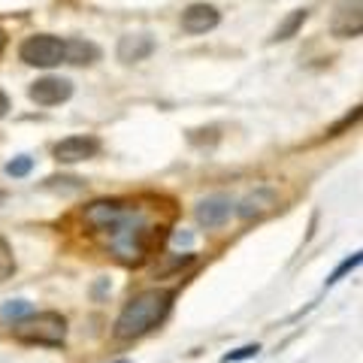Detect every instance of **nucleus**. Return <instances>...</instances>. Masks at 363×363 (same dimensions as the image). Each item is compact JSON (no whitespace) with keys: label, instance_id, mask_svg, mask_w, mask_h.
<instances>
[{"label":"nucleus","instance_id":"obj_2","mask_svg":"<svg viewBox=\"0 0 363 363\" xmlns=\"http://www.w3.org/2000/svg\"><path fill=\"white\" fill-rule=\"evenodd\" d=\"M173 300L176 294L169 288H145L140 294H133L118 312L116 324H112V339L130 342V339L152 333L157 324H164V318L173 309Z\"/></svg>","mask_w":363,"mask_h":363},{"label":"nucleus","instance_id":"obj_15","mask_svg":"<svg viewBox=\"0 0 363 363\" xmlns=\"http://www.w3.org/2000/svg\"><path fill=\"white\" fill-rule=\"evenodd\" d=\"M4 169H6V176H9V179H25L30 169H33V157L18 155V157H13V161H9Z\"/></svg>","mask_w":363,"mask_h":363},{"label":"nucleus","instance_id":"obj_3","mask_svg":"<svg viewBox=\"0 0 363 363\" xmlns=\"http://www.w3.org/2000/svg\"><path fill=\"white\" fill-rule=\"evenodd\" d=\"M13 339L21 345L61 348L67 339V318L61 312H30L13 324Z\"/></svg>","mask_w":363,"mask_h":363},{"label":"nucleus","instance_id":"obj_23","mask_svg":"<svg viewBox=\"0 0 363 363\" xmlns=\"http://www.w3.org/2000/svg\"><path fill=\"white\" fill-rule=\"evenodd\" d=\"M116 363H130V360H116Z\"/></svg>","mask_w":363,"mask_h":363},{"label":"nucleus","instance_id":"obj_19","mask_svg":"<svg viewBox=\"0 0 363 363\" xmlns=\"http://www.w3.org/2000/svg\"><path fill=\"white\" fill-rule=\"evenodd\" d=\"M257 351H260V345L255 342V345H242V348H236V351H227V354L221 357V363H240V360H252V357H257Z\"/></svg>","mask_w":363,"mask_h":363},{"label":"nucleus","instance_id":"obj_16","mask_svg":"<svg viewBox=\"0 0 363 363\" xmlns=\"http://www.w3.org/2000/svg\"><path fill=\"white\" fill-rule=\"evenodd\" d=\"M360 260H363V255H360V252H354V255H351V257H345V260H342V264H339V267L333 269V276H330V279H327V285H336V281H342V279L348 276V272H354V269L360 267Z\"/></svg>","mask_w":363,"mask_h":363},{"label":"nucleus","instance_id":"obj_8","mask_svg":"<svg viewBox=\"0 0 363 363\" xmlns=\"http://www.w3.org/2000/svg\"><path fill=\"white\" fill-rule=\"evenodd\" d=\"M221 25V13L212 4H191L182 9V30L191 33V37H200V33H209Z\"/></svg>","mask_w":363,"mask_h":363},{"label":"nucleus","instance_id":"obj_18","mask_svg":"<svg viewBox=\"0 0 363 363\" xmlns=\"http://www.w3.org/2000/svg\"><path fill=\"white\" fill-rule=\"evenodd\" d=\"M33 309H30V303L28 300H9V303H4V309H0V315L4 318H25V315H30Z\"/></svg>","mask_w":363,"mask_h":363},{"label":"nucleus","instance_id":"obj_14","mask_svg":"<svg viewBox=\"0 0 363 363\" xmlns=\"http://www.w3.org/2000/svg\"><path fill=\"white\" fill-rule=\"evenodd\" d=\"M13 272H16V255H13V248H9V242L0 236V285H4L6 279H13Z\"/></svg>","mask_w":363,"mask_h":363},{"label":"nucleus","instance_id":"obj_10","mask_svg":"<svg viewBox=\"0 0 363 363\" xmlns=\"http://www.w3.org/2000/svg\"><path fill=\"white\" fill-rule=\"evenodd\" d=\"M279 206V194L272 188H257L252 191V194H245L242 203L236 206V212H240V218L242 221H260V218H267L269 212H276Z\"/></svg>","mask_w":363,"mask_h":363},{"label":"nucleus","instance_id":"obj_7","mask_svg":"<svg viewBox=\"0 0 363 363\" xmlns=\"http://www.w3.org/2000/svg\"><path fill=\"white\" fill-rule=\"evenodd\" d=\"M28 97L37 106H61L73 97V82L64 76H43L28 88Z\"/></svg>","mask_w":363,"mask_h":363},{"label":"nucleus","instance_id":"obj_12","mask_svg":"<svg viewBox=\"0 0 363 363\" xmlns=\"http://www.w3.org/2000/svg\"><path fill=\"white\" fill-rule=\"evenodd\" d=\"M100 45L91 43V40H64V64H76V67H88V64H97L100 61Z\"/></svg>","mask_w":363,"mask_h":363},{"label":"nucleus","instance_id":"obj_22","mask_svg":"<svg viewBox=\"0 0 363 363\" xmlns=\"http://www.w3.org/2000/svg\"><path fill=\"white\" fill-rule=\"evenodd\" d=\"M6 200V191H0V203H4Z\"/></svg>","mask_w":363,"mask_h":363},{"label":"nucleus","instance_id":"obj_1","mask_svg":"<svg viewBox=\"0 0 363 363\" xmlns=\"http://www.w3.org/2000/svg\"><path fill=\"white\" fill-rule=\"evenodd\" d=\"M82 221L124 267L145 264L161 230L152 206L130 200H94L82 209Z\"/></svg>","mask_w":363,"mask_h":363},{"label":"nucleus","instance_id":"obj_9","mask_svg":"<svg viewBox=\"0 0 363 363\" xmlns=\"http://www.w3.org/2000/svg\"><path fill=\"white\" fill-rule=\"evenodd\" d=\"M157 49V43L152 33H124L116 45V58L121 64H140V61H149Z\"/></svg>","mask_w":363,"mask_h":363},{"label":"nucleus","instance_id":"obj_17","mask_svg":"<svg viewBox=\"0 0 363 363\" xmlns=\"http://www.w3.org/2000/svg\"><path fill=\"white\" fill-rule=\"evenodd\" d=\"M360 121V106H354V109H351L348 112V116L342 118V121H336L333 124V128H327V133H324V140H333V136H342L348 128H354V124Z\"/></svg>","mask_w":363,"mask_h":363},{"label":"nucleus","instance_id":"obj_13","mask_svg":"<svg viewBox=\"0 0 363 363\" xmlns=\"http://www.w3.org/2000/svg\"><path fill=\"white\" fill-rule=\"evenodd\" d=\"M306 21H309V9H294V13H288L285 18H281V25L272 30L269 43H285V40H291V37H297Z\"/></svg>","mask_w":363,"mask_h":363},{"label":"nucleus","instance_id":"obj_21","mask_svg":"<svg viewBox=\"0 0 363 363\" xmlns=\"http://www.w3.org/2000/svg\"><path fill=\"white\" fill-rule=\"evenodd\" d=\"M173 245H185V248H191V245H194V236H191V233H173Z\"/></svg>","mask_w":363,"mask_h":363},{"label":"nucleus","instance_id":"obj_6","mask_svg":"<svg viewBox=\"0 0 363 363\" xmlns=\"http://www.w3.org/2000/svg\"><path fill=\"white\" fill-rule=\"evenodd\" d=\"M100 149H104V143H100L97 136L79 133V136H67V140H61L52 149V155H55V161H58V164H82V161L97 157Z\"/></svg>","mask_w":363,"mask_h":363},{"label":"nucleus","instance_id":"obj_4","mask_svg":"<svg viewBox=\"0 0 363 363\" xmlns=\"http://www.w3.org/2000/svg\"><path fill=\"white\" fill-rule=\"evenodd\" d=\"M18 58L28 67H43V70H52V67L64 64V40L55 37V33H33L25 37L18 45Z\"/></svg>","mask_w":363,"mask_h":363},{"label":"nucleus","instance_id":"obj_20","mask_svg":"<svg viewBox=\"0 0 363 363\" xmlns=\"http://www.w3.org/2000/svg\"><path fill=\"white\" fill-rule=\"evenodd\" d=\"M9 109H13V104H9V94H6L4 88H0V121L9 116Z\"/></svg>","mask_w":363,"mask_h":363},{"label":"nucleus","instance_id":"obj_5","mask_svg":"<svg viewBox=\"0 0 363 363\" xmlns=\"http://www.w3.org/2000/svg\"><path fill=\"white\" fill-rule=\"evenodd\" d=\"M363 30V0H339L330 16V33L336 40H354Z\"/></svg>","mask_w":363,"mask_h":363},{"label":"nucleus","instance_id":"obj_11","mask_svg":"<svg viewBox=\"0 0 363 363\" xmlns=\"http://www.w3.org/2000/svg\"><path fill=\"white\" fill-rule=\"evenodd\" d=\"M197 224L200 227H221L227 218H230V200L227 197H206L197 203Z\"/></svg>","mask_w":363,"mask_h":363}]
</instances>
